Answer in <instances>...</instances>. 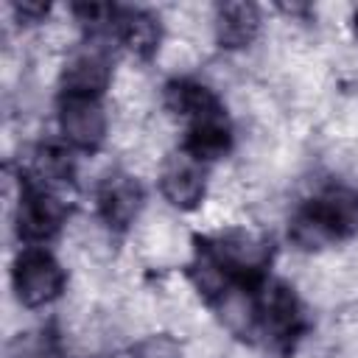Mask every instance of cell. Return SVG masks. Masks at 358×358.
<instances>
[{
  "label": "cell",
  "instance_id": "6da1fadb",
  "mask_svg": "<svg viewBox=\"0 0 358 358\" xmlns=\"http://www.w3.org/2000/svg\"><path fill=\"white\" fill-rule=\"evenodd\" d=\"M165 103L173 115L187 120V143L185 148L204 159L224 157L232 143L229 120L221 106V101L199 81L176 78L165 87Z\"/></svg>",
  "mask_w": 358,
  "mask_h": 358
},
{
  "label": "cell",
  "instance_id": "7a4b0ae2",
  "mask_svg": "<svg viewBox=\"0 0 358 358\" xmlns=\"http://www.w3.org/2000/svg\"><path fill=\"white\" fill-rule=\"evenodd\" d=\"M358 232V190L330 187L310 199L291 221V238L302 249H319L330 241Z\"/></svg>",
  "mask_w": 358,
  "mask_h": 358
},
{
  "label": "cell",
  "instance_id": "3957f363",
  "mask_svg": "<svg viewBox=\"0 0 358 358\" xmlns=\"http://www.w3.org/2000/svg\"><path fill=\"white\" fill-rule=\"evenodd\" d=\"M305 327L299 299L280 280H263L255 288V333L274 352H291Z\"/></svg>",
  "mask_w": 358,
  "mask_h": 358
},
{
  "label": "cell",
  "instance_id": "277c9868",
  "mask_svg": "<svg viewBox=\"0 0 358 358\" xmlns=\"http://www.w3.org/2000/svg\"><path fill=\"white\" fill-rule=\"evenodd\" d=\"M201 249L215 260V266L227 274V280L241 288L260 285L271 257L268 243L246 229H227L210 241H201Z\"/></svg>",
  "mask_w": 358,
  "mask_h": 358
},
{
  "label": "cell",
  "instance_id": "5b68a950",
  "mask_svg": "<svg viewBox=\"0 0 358 358\" xmlns=\"http://www.w3.org/2000/svg\"><path fill=\"white\" fill-rule=\"evenodd\" d=\"M64 288L62 266L45 249H28L14 263V291L17 299L28 308L53 302Z\"/></svg>",
  "mask_w": 358,
  "mask_h": 358
},
{
  "label": "cell",
  "instance_id": "8992f818",
  "mask_svg": "<svg viewBox=\"0 0 358 358\" xmlns=\"http://www.w3.org/2000/svg\"><path fill=\"white\" fill-rule=\"evenodd\" d=\"M59 126L64 140L73 148L92 151L103 143L106 134V117L103 106L92 95H76V92H62L59 101Z\"/></svg>",
  "mask_w": 358,
  "mask_h": 358
},
{
  "label": "cell",
  "instance_id": "52a82bcc",
  "mask_svg": "<svg viewBox=\"0 0 358 358\" xmlns=\"http://www.w3.org/2000/svg\"><path fill=\"white\" fill-rule=\"evenodd\" d=\"M64 213L67 210L53 190L25 179L17 207V235L22 241H45L62 227Z\"/></svg>",
  "mask_w": 358,
  "mask_h": 358
},
{
  "label": "cell",
  "instance_id": "ba28073f",
  "mask_svg": "<svg viewBox=\"0 0 358 358\" xmlns=\"http://www.w3.org/2000/svg\"><path fill=\"white\" fill-rule=\"evenodd\" d=\"M159 190L173 207L193 210L204 196V162L187 148L168 154L159 171Z\"/></svg>",
  "mask_w": 358,
  "mask_h": 358
},
{
  "label": "cell",
  "instance_id": "9c48e42d",
  "mask_svg": "<svg viewBox=\"0 0 358 358\" xmlns=\"http://www.w3.org/2000/svg\"><path fill=\"white\" fill-rule=\"evenodd\" d=\"M143 207V187L129 173H109L98 187V213L112 229H126Z\"/></svg>",
  "mask_w": 358,
  "mask_h": 358
},
{
  "label": "cell",
  "instance_id": "30bf717a",
  "mask_svg": "<svg viewBox=\"0 0 358 358\" xmlns=\"http://www.w3.org/2000/svg\"><path fill=\"white\" fill-rule=\"evenodd\" d=\"M62 84H64V92L98 98L106 90V84H109V56H106V50L101 45L81 48L67 62Z\"/></svg>",
  "mask_w": 358,
  "mask_h": 358
},
{
  "label": "cell",
  "instance_id": "8fae6325",
  "mask_svg": "<svg viewBox=\"0 0 358 358\" xmlns=\"http://www.w3.org/2000/svg\"><path fill=\"white\" fill-rule=\"evenodd\" d=\"M112 31L140 59H148L159 45V22L143 8H115Z\"/></svg>",
  "mask_w": 358,
  "mask_h": 358
},
{
  "label": "cell",
  "instance_id": "7c38bea8",
  "mask_svg": "<svg viewBox=\"0 0 358 358\" xmlns=\"http://www.w3.org/2000/svg\"><path fill=\"white\" fill-rule=\"evenodd\" d=\"M260 14L252 3H224L215 11V36L224 48H243L255 39Z\"/></svg>",
  "mask_w": 358,
  "mask_h": 358
},
{
  "label": "cell",
  "instance_id": "4fadbf2b",
  "mask_svg": "<svg viewBox=\"0 0 358 358\" xmlns=\"http://www.w3.org/2000/svg\"><path fill=\"white\" fill-rule=\"evenodd\" d=\"M73 176V159L64 148H56V145H45L36 151L34 157V171H31V182L42 185V187H56V185H64L70 182Z\"/></svg>",
  "mask_w": 358,
  "mask_h": 358
},
{
  "label": "cell",
  "instance_id": "5bb4252c",
  "mask_svg": "<svg viewBox=\"0 0 358 358\" xmlns=\"http://www.w3.org/2000/svg\"><path fill=\"white\" fill-rule=\"evenodd\" d=\"M8 358H59V352L45 333H20L8 344Z\"/></svg>",
  "mask_w": 358,
  "mask_h": 358
},
{
  "label": "cell",
  "instance_id": "9a60e30c",
  "mask_svg": "<svg viewBox=\"0 0 358 358\" xmlns=\"http://www.w3.org/2000/svg\"><path fill=\"white\" fill-rule=\"evenodd\" d=\"M137 358H179V352H176V344L171 338L154 336V338H148V341L140 344Z\"/></svg>",
  "mask_w": 358,
  "mask_h": 358
},
{
  "label": "cell",
  "instance_id": "2e32d148",
  "mask_svg": "<svg viewBox=\"0 0 358 358\" xmlns=\"http://www.w3.org/2000/svg\"><path fill=\"white\" fill-rule=\"evenodd\" d=\"M14 11H17L20 17L36 20V17H42V14L48 11V6H34V3H17V6H14Z\"/></svg>",
  "mask_w": 358,
  "mask_h": 358
},
{
  "label": "cell",
  "instance_id": "e0dca14e",
  "mask_svg": "<svg viewBox=\"0 0 358 358\" xmlns=\"http://www.w3.org/2000/svg\"><path fill=\"white\" fill-rule=\"evenodd\" d=\"M352 28H355V36H358V11H355V17H352Z\"/></svg>",
  "mask_w": 358,
  "mask_h": 358
}]
</instances>
